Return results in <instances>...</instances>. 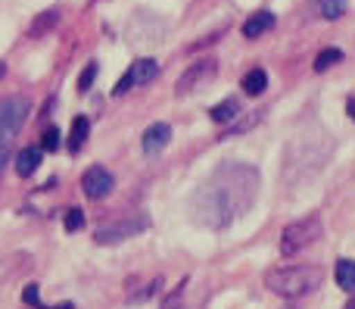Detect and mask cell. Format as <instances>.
I'll list each match as a JSON object with an SVG mask.
<instances>
[{"mask_svg": "<svg viewBox=\"0 0 355 309\" xmlns=\"http://www.w3.org/2000/svg\"><path fill=\"white\" fill-rule=\"evenodd\" d=\"M28 112H31V103L22 94H6V97H0V135L16 137L19 131H22V125L28 122Z\"/></svg>", "mask_w": 355, "mask_h": 309, "instance_id": "obj_5", "label": "cell"}, {"mask_svg": "<svg viewBox=\"0 0 355 309\" xmlns=\"http://www.w3.org/2000/svg\"><path fill=\"white\" fill-rule=\"evenodd\" d=\"M321 235H324V222H321V216L296 219V222H290L287 228L281 231V253L296 256L300 250H306V247H312L315 241H321Z\"/></svg>", "mask_w": 355, "mask_h": 309, "instance_id": "obj_3", "label": "cell"}, {"mask_svg": "<svg viewBox=\"0 0 355 309\" xmlns=\"http://www.w3.org/2000/svg\"><path fill=\"white\" fill-rule=\"evenodd\" d=\"M112 187H116V178H112V172L110 169H103V166H87L85 175H81V191H85L87 200L110 197Z\"/></svg>", "mask_w": 355, "mask_h": 309, "instance_id": "obj_7", "label": "cell"}, {"mask_svg": "<svg viewBox=\"0 0 355 309\" xmlns=\"http://www.w3.org/2000/svg\"><path fill=\"white\" fill-rule=\"evenodd\" d=\"M346 110H349V116H352V122H355V97L346 100Z\"/></svg>", "mask_w": 355, "mask_h": 309, "instance_id": "obj_25", "label": "cell"}, {"mask_svg": "<svg viewBox=\"0 0 355 309\" xmlns=\"http://www.w3.org/2000/svg\"><path fill=\"white\" fill-rule=\"evenodd\" d=\"M334 275H337V285L343 287V291H355V262L352 260H337V269H334Z\"/></svg>", "mask_w": 355, "mask_h": 309, "instance_id": "obj_16", "label": "cell"}, {"mask_svg": "<svg viewBox=\"0 0 355 309\" xmlns=\"http://www.w3.org/2000/svg\"><path fill=\"white\" fill-rule=\"evenodd\" d=\"M41 150H44V153H53V150H60V128H47V131H44Z\"/></svg>", "mask_w": 355, "mask_h": 309, "instance_id": "obj_21", "label": "cell"}, {"mask_svg": "<svg viewBox=\"0 0 355 309\" xmlns=\"http://www.w3.org/2000/svg\"><path fill=\"white\" fill-rule=\"evenodd\" d=\"M87 135H91V122H87V116H75L72 131H69V153H78L81 144L87 141Z\"/></svg>", "mask_w": 355, "mask_h": 309, "instance_id": "obj_14", "label": "cell"}, {"mask_svg": "<svg viewBox=\"0 0 355 309\" xmlns=\"http://www.w3.org/2000/svg\"><path fill=\"white\" fill-rule=\"evenodd\" d=\"M321 281H324V272L318 266H277L265 275V287L287 300L315 291V287H321Z\"/></svg>", "mask_w": 355, "mask_h": 309, "instance_id": "obj_2", "label": "cell"}, {"mask_svg": "<svg viewBox=\"0 0 355 309\" xmlns=\"http://www.w3.org/2000/svg\"><path fill=\"white\" fill-rule=\"evenodd\" d=\"M56 19H60V10H47L41 19H35V22H31L28 37H41L47 28H53V25H56Z\"/></svg>", "mask_w": 355, "mask_h": 309, "instance_id": "obj_19", "label": "cell"}, {"mask_svg": "<svg viewBox=\"0 0 355 309\" xmlns=\"http://www.w3.org/2000/svg\"><path fill=\"white\" fill-rule=\"evenodd\" d=\"M159 75V62L153 60V56H144V60H135L128 66V72L119 78V85L112 87V94L116 97H122V94H128V91H135V87H144V85H150V81Z\"/></svg>", "mask_w": 355, "mask_h": 309, "instance_id": "obj_6", "label": "cell"}, {"mask_svg": "<svg viewBox=\"0 0 355 309\" xmlns=\"http://www.w3.org/2000/svg\"><path fill=\"white\" fill-rule=\"evenodd\" d=\"M3 75H6V62H0V78H3Z\"/></svg>", "mask_w": 355, "mask_h": 309, "instance_id": "obj_27", "label": "cell"}, {"mask_svg": "<svg viewBox=\"0 0 355 309\" xmlns=\"http://www.w3.org/2000/svg\"><path fill=\"white\" fill-rule=\"evenodd\" d=\"M262 122V112L259 110H250V112H240L237 119L231 122V128L225 131L221 137H237V135H243V131H250V128H256V125Z\"/></svg>", "mask_w": 355, "mask_h": 309, "instance_id": "obj_15", "label": "cell"}, {"mask_svg": "<svg viewBox=\"0 0 355 309\" xmlns=\"http://www.w3.org/2000/svg\"><path fill=\"white\" fill-rule=\"evenodd\" d=\"M346 309H355V291H352V300H349V303H346Z\"/></svg>", "mask_w": 355, "mask_h": 309, "instance_id": "obj_26", "label": "cell"}, {"mask_svg": "<svg viewBox=\"0 0 355 309\" xmlns=\"http://www.w3.org/2000/svg\"><path fill=\"white\" fill-rule=\"evenodd\" d=\"M318 10H321V16H324L327 22H337V19L346 16L349 0H318Z\"/></svg>", "mask_w": 355, "mask_h": 309, "instance_id": "obj_17", "label": "cell"}, {"mask_svg": "<svg viewBox=\"0 0 355 309\" xmlns=\"http://www.w3.org/2000/svg\"><path fill=\"white\" fill-rule=\"evenodd\" d=\"M275 12L271 10H259V12H252L250 19L243 22V37H250V41H256V37H262L265 31H271L275 28Z\"/></svg>", "mask_w": 355, "mask_h": 309, "instance_id": "obj_10", "label": "cell"}, {"mask_svg": "<svg viewBox=\"0 0 355 309\" xmlns=\"http://www.w3.org/2000/svg\"><path fill=\"white\" fill-rule=\"evenodd\" d=\"M22 300H25L28 306H35V309H47V306H44V300H41V291H37V285H25Z\"/></svg>", "mask_w": 355, "mask_h": 309, "instance_id": "obj_22", "label": "cell"}, {"mask_svg": "<svg viewBox=\"0 0 355 309\" xmlns=\"http://www.w3.org/2000/svg\"><path fill=\"white\" fill-rule=\"evenodd\" d=\"M44 160V150L41 147H25L16 153V175L19 178H31V175L37 172V166H41Z\"/></svg>", "mask_w": 355, "mask_h": 309, "instance_id": "obj_11", "label": "cell"}, {"mask_svg": "<svg viewBox=\"0 0 355 309\" xmlns=\"http://www.w3.org/2000/svg\"><path fill=\"white\" fill-rule=\"evenodd\" d=\"M340 60H343V50H337V47H324L318 56H315V72H327V69L337 66Z\"/></svg>", "mask_w": 355, "mask_h": 309, "instance_id": "obj_18", "label": "cell"}, {"mask_svg": "<svg viewBox=\"0 0 355 309\" xmlns=\"http://www.w3.org/2000/svg\"><path fill=\"white\" fill-rule=\"evenodd\" d=\"M81 225H85V212H81V210H69L66 212V231H81Z\"/></svg>", "mask_w": 355, "mask_h": 309, "instance_id": "obj_23", "label": "cell"}, {"mask_svg": "<svg viewBox=\"0 0 355 309\" xmlns=\"http://www.w3.org/2000/svg\"><path fill=\"white\" fill-rule=\"evenodd\" d=\"M240 87H243L250 97H259V94L268 87V72H265L262 66H256V69H250V72L243 75V81H240Z\"/></svg>", "mask_w": 355, "mask_h": 309, "instance_id": "obj_13", "label": "cell"}, {"mask_svg": "<svg viewBox=\"0 0 355 309\" xmlns=\"http://www.w3.org/2000/svg\"><path fill=\"white\" fill-rule=\"evenodd\" d=\"M147 228V219H125V222H112V225H100L97 228V244H122L128 237H135L137 231Z\"/></svg>", "mask_w": 355, "mask_h": 309, "instance_id": "obj_8", "label": "cell"}, {"mask_svg": "<svg viewBox=\"0 0 355 309\" xmlns=\"http://www.w3.org/2000/svg\"><path fill=\"white\" fill-rule=\"evenodd\" d=\"M259 194V169L250 162H225L190 197V219L202 228L221 231L240 219Z\"/></svg>", "mask_w": 355, "mask_h": 309, "instance_id": "obj_1", "label": "cell"}, {"mask_svg": "<svg viewBox=\"0 0 355 309\" xmlns=\"http://www.w3.org/2000/svg\"><path fill=\"white\" fill-rule=\"evenodd\" d=\"M240 112H243V103H240L237 97H225L221 103H215L212 110H209V119H212L215 125H231Z\"/></svg>", "mask_w": 355, "mask_h": 309, "instance_id": "obj_12", "label": "cell"}, {"mask_svg": "<svg viewBox=\"0 0 355 309\" xmlns=\"http://www.w3.org/2000/svg\"><path fill=\"white\" fill-rule=\"evenodd\" d=\"M97 72H100L97 62H87V69L81 72V78H78V91H81V94H87V91L94 87V78H97Z\"/></svg>", "mask_w": 355, "mask_h": 309, "instance_id": "obj_20", "label": "cell"}, {"mask_svg": "<svg viewBox=\"0 0 355 309\" xmlns=\"http://www.w3.org/2000/svg\"><path fill=\"white\" fill-rule=\"evenodd\" d=\"M168 141H172V125H168V122H153L141 135V147H144V153H147V156L162 153V150L168 147Z\"/></svg>", "mask_w": 355, "mask_h": 309, "instance_id": "obj_9", "label": "cell"}, {"mask_svg": "<svg viewBox=\"0 0 355 309\" xmlns=\"http://www.w3.org/2000/svg\"><path fill=\"white\" fill-rule=\"evenodd\" d=\"M53 309H72V303H60V306H53Z\"/></svg>", "mask_w": 355, "mask_h": 309, "instance_id": "obj_28", "label": "cell"}, {"mask_svg": "<svg viewBox=\"0 0 355 309\" xmlns=\"http://www.w3.org/2000/svg\"><path fill=\"white\" fill-rule=\"evenodd\" d=\"M184 287H187V281H181V285L175 287V294L166 300V309H178V303H181V294H184Z\"/></svg>", "mask_w": 355, "mask_h": 309, "instance_id": "obj_24", "label": "cell"}, {"mask_svg": "<svg viewBox=\"0 0 355 309\" xmlns=\"http://www.w3.org/2000/svg\"><path fill=\"white\" fill-rule=\"evenodd\" d=\"M218 75V60L215 56H202V60L190 62L181 72V78L175 81V97H187V94H196L202 87H209Z\"/></svg>", "mask_w": 355, "mask_h": 309, "instance_id": "obj_4", "label": "cell"}]
</instances>
